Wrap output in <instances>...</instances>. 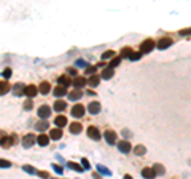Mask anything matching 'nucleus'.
<instances>
[{
	"label": "nucleus",
	"instance_id": "obj_26",
	"mask_svg": "<svg viewBox=\"0 0 191 179\" xmlns=\"http://www.w3.org/2000/svg\"><path fill=\"white\" fill-rule=\"evenodd\" d=\"M48 126H49V125H48V122H43V120H41V122H38V123L35 125V128H37L38 131H45Z\"/></svg>",
	"mask_w": 191,
	"mask_h": 179
},
{
	"label": "nucleus",
	"instance_id": "obj_20",
	"mask_svg": "<svg viewBox=\"0 0 191 179\" xmlns=\"http://www.w3.org/2000/svg\"><path fill=\"white\" fill-rule=\"evenodd\" d=\"M142 176L153 179V178H156V173L153 171V169H150V168H145V169H142Z\"/></svg>",
	"mask_w": 191,
	"mask_h": 179
},
{
	"label": "nucleus",
	"instance_id": "obj_34",
	"mask_svg": "<svg viewBox=\"0 0 191 179\" xmlns=\"http://www.w3.org/2000/svg\"><path fill=\"white\" fill-rule=\"evenodd\" d=\"M131 51H132L131 48H123V50H121V58H129Z\"/></svg>",
	"mask_w": 191,
	"mask_h": 179
},
{
	"label": "nucleus",
	"instance_id": "obj_42",
	"mask_svg": "<svg viewBox=\"0 0 191 179\" xmlns=\"http://www.w3.org/2000/svg\"><path fill=\"white\" fill-rule=\"evenodd\" d=\"M94 72H96V67H92V66L86 67V74H94Z\"/></svg>",
	"mask_w": 191,
	"mask_h": 179
},
{
	"label": "nucleus",
	"instance_id": "obj_23",
	"mask_svg": "<svg viewBox=\"0 0 191 179\" xmlns=\"http://www.w3.org/2000/svg\"><path fill=\"white\" fill-rule=\"evenodd\" d=\"M49 88H51V86H49V83H48V82H43V83L40 85L38 91H40L41 94H48V93H49Z\"/></svg>",
	"mask_w": 191,
	"mask_h": 179
},
{
	"label": "nucleus",
	"instance_id": "obj_32",
	"mask_svg": "<svg viewBox=\"0 0 191 179\" xmlns=\"http://www.w3.org/2000/svg\"><path fill=\"white\" fill-rule=\"evenodd\" d=\"M34 107V101H32V98L29 101H26L24 102V111H30V109Z\"/></svg>",
	"mask_w": 191,
	"mask_h": 179
},
{
	"label": "nucleus",
	"instance_id": "obj_17",
	"mask_svg": "<svg viewBox=\"0 0 191 179\" xmlns=\"http://www.w3.org/2000/svg\"><path fill=\"white\" fill-rule=\"evenodd\" d=\"M67 94V90H66V86H58V88H54V96L56 98H62V96H66Z\"/></svg>",
	"mask_w": 191,
	"mask_h": 179
},
{
	"label": "nucleus",
	"instance_id": "obj_9",
	"mask_svg": "<svg viewBox=\"0 0 191 179\" xmlns=\"http://www.w3.org/2000/svg\"><path fill=\"white\" fill-rule=\"evenodd\" d=\"M116 137H118V136H116V133L115 131H108V130H107L105 131V141L107 142H108V144H115V142H116Z\"/></svg>",
	"mask_w": 191,
	"mask_h": 179
},
{
	"label": "nucleus",
	"instance_id": "obj_13",
	"mask_svg": "<svg viewBox=\"0 0 191 179\" xmlns=\"http://www.w3.org/2000/svg\"><path fill=\"white\" fill-rule=\"evenodd\" d=\"M62 137V130L58 126V128H54V130H51V133H49V139H60Z\"/></svg>",
	"mask_w": 191,
	"mask_h": 179
},
{
	"label": "nucleus",
	"instance_id": "obj_2",
	"mask_svg": "<svg viewBox=\"0 0 191 179\" xmlns=\"http://www.w3.org/2000/svg\"><path fill=\"white\" fill-rule=\"evenodd\" d=\"M85 111H86V109L83 107V104H77V105H73V107H72V115L75 118H81L83 115H85Z\"/></svg>",
	"mask_w": 191,
	"mask_h": 179
},
{
	"label": "nucleus",
	"instance_id": "obj_14",
	"mask_svg": "<svg viewBox=\"0 0 191 179\" xmlns=\"http://www.w3.org/2000/svg\"><path fill=\"white\" fill-rule=\"evenodd\" d=\"M83 98V91L80 88H77L75 91H72L70 94H69V99L70 101H77V99H81Z\"/></svg>",
	"mask_w": 191,
	"mask_h": 179
},
{
	"label": "nucleus",
	"instance_id": "obj_10",
	"mask_svg": "<svg viewBox=\"0 0 191 179\" xmlns=\"http://www.w3.org/2000/svg\"><path fill=\"white\" fill-rule=\"evenodd\" d=\"M118 149H119V152H123V154H129L131 152V144H129L128 141H121L118 144Z\"/></svg>",
	"mask_w": 191,
	"mask_h": 179
},
{
	"label": "nucleus",
	"instance_id": "obj_5",
	"mask_svg": "<svg viewBox=\"0 0 191 179\" xmlns=\"http://www.w3.org/2000/svg\"><path fill=\"white\" fill-rule=\"evenodd\" d=\"M34 144H35V136H34V134L24 136V139H22V146H24L26 149H30Z\"/></svg>",
	"mask_w": 191,
	"mask_h": 179
},
{
	"label": "nucleus",
	"instance_id": "obj_8",
	"mask_svg": "<svg viewBox=\"0 0 191 179\" xmlns=\"http://www.w3.org/2000/svg\"><path fill=\"white\" fill-rule=\"evenodd\" d=\"M70 83L75 86V88H83V86H85L88 82H86L85 77H77V79H73V80L70 82Z\"/></svg>",
	"mask_w": 191,
	"mask_h": 179
},
{
	"label": "nucleus",
	"instance_id": "obj_31",
	"mask_svg": "<svg viewBox=\"0 0 191 179\" xmlns=\"http://www.w3.org/2000/svg\"><path fill=\"white\" fill-rule=\"evenodd\" d=\"M97 169H99V171H100L102 174H105V176H110V174H111L110 169H107L105 166H102V165H97Z\"/></svg>",
	"mask_w": 191,
	"mask_h": 179
},
{
	"label": "nucleus",
	"instance_id": "obj_37",
	"mask_svg": "<svg viewBox=\"0 0 191 179\" xmlns=\"http://www.w3.org/2000/svg\"><path fill=\"white\" fill-rule=\"evenodd\" d=\"M115 56V53L113 51H105L104 54H102V59H111Z\"/></svg>",
	"mask_w": 191,
	"mask_h": 179
},
{
	"label": "nucleus",
	"instance_id": "obj_1",
	"mask_svg": "<svg viewBox=\"0 0 191 179\" xmlns=\"http://www.w3.org/2000/svg\"><path fill=\"white\" fill-rule=\"evenodd\" d=\"M153 48H155V42H153L151 39H148V40H145V42L140 45V53L142 54L143 53H150Z\"/></svg>",
	"mask_w": 191,
	"mask_h": 179
},
{
	"label": "nucleus",
	"instance_id": "obj_28",
	"mask_svg": "<svg viewBox=\"0 0 191 179\" xmlns=\"http://www.w3.org/2000/svg\"><path fill=\"white\" fill-rule=\"evenodd\" d=\"M99 82H100V77H99V75H92L88 83H89L91 86H97V85H99Z\"/></svg>",
	"mask_w": 191,
	"mask_h": 179
},
{
	"label": "nucleus",
	"instance_id": "obj_39",
	"mask_svg": "<svg viewBox=\"0 0 191 179\" xmlns=\"http://www.w3.org/2000/svg\"><path fill=\"white\" fill-rule=\"evenodd\" d=\"M81 165H83V168H85V169H89V168H91V165H89V162H88L86 158L81 160Z\"/></svg>",
	"mask_w": 191,
	"mask_h": 179
},
{
	"label": "nucleus",
	"instance_id": "obj_43",
	"mask_svg": "<svg viewBox=\"0 0 191 179\" xmlns=\"http://www.w3.org/2000/svg\"><path fill=\"white\" fill-rule=\"evenodd\" d=\"M54 169H56V173H58V174H62V168L58 166V165H54Z\"/></svg>",
	"mask_w": 191,
	"mask_h": 179
},
{
	"label": "nucleus",
	"instance_id": "obj_15",
	"mask_svg": "<svg viewBox=\"0 0 191 179\" xmlns=\"http://www.w3.org/2000/svg\"><path fill=\"white\" fill-rule=\"evenodd\" d=\"M54 125H56V126H59V128L66 126V125H67V118L64 117V115H58V117L54 118Z\"/></svg>",
	"mask_w": 191,
	"mask_h": 179
},
{
	"label": "nucleus",
	"instance_id": "obj_25",
	"mask_svg": "<svg viewBox=\"0 0 191 179\" xmlns=\"http://www.w3.org/2000/svg\"><path fill=\"white\" fill-rule=\"evenodd\" d=\"M67 166L70 168V169H73V171H77V173H81L83 171V166H80V165H77V163H73V162L67 163Z\"/></svg>",
	"mask_w": 191,
	"mask_h": 179
},
{
	"label": "nucleus",
	"instance_id": "obj_33",
	"mask_svg": "<svg viewBox=\"0 0 191 179\" xmlns=\"http://www.w3.org/2000/svg\"><path fill=\"white\" fill-rule=\"evenodd\" d=\"M140 56H142V53H134V51H131L129 59H131V61H137V59H140Z\"/></svg>",
	"mask_w": 191,
	"mask_h": 179
},
{
	"label": "nucleus",
	"instance_id": "obj_24",
	"mask_svg": "<svg viewBox=\"0 0 191 179\" xmlns=\"http://www.w3.org/2000/svg\"><path fill=\"white\" fill-rule=\"evenodd\" d=\"M80 131H81V125H80V123H72V125H70V133L78 134Z\"/></svg>",
	"mask_w": 191,
	"mask_h": 179
},
{
	"label": "nucleus",
	"instance_id": "obj_27",
	"mask_svg": "<svg viewBox=\"0 0 191 179\" xmlns=\"http://www.w3.org/2000/svg\"><path fill=\"white\" fill-rule=\"evenodd\" d=\"M153 171H155L156 174H164V173H166V169H164V166H162V165L156 163L155 166H153Z\"/></svg>",
	"mask_w": 191,
	"mask_h": 179
},
{
	"label": "nucleus",
	"instance_id": "obj_40",
	"mask_svg": "<svg viewBox=\"0 0 191 179\" xmlns=\"http://www.w3.org/2000/svg\"><path fill=\"white\" fill-rule=\"evenodd\" d=\"M24 171H26V173H29V174H37L35 168H30V166H24Z\"/></svg>",
	"mask_w": 191,
	"mask_h": 179
},
{
	"label": "nucleus",
	"instance_id": "obj_29",
	"mask_svg": "<svg viewBox=\"0 0 191 179\" xmlns=\"http://www.w3.org/2000/svg\"><path fill=\"white\" fill-rule=\"evenodd\" d=\"M134 152H136L137 155H143L147 152V149L143 147V146H136V147H134Z\"/></svg>",
	"mask_w": 191,
	"mask_h": 179
},
{
	"label": "nucleus",
	"instance_id": "obj_12",
	"mask_svg": "<svg viewBox=\"0 0 191 179\" xmlns=\"http://www.w3.org/2000/svg\"><path fill=\"white\" fill-rule=\"evenodd\" d=\"M37 93H38V90H37V86H34V85H29L24 88V94H27L29 98H34Z\"/></svg>",
	"mask_w": 191,
	"mask_h": 179
},
{
	"label": "nucleus",
	"instance_id": "obj_36",
	"mask_svg": "<svg viewBox=\"0 0 191 179\" xmlns=\"http://www.w3.org/2000/svg\"><path fill=\"white\" fill-rule=\"evenodd\" d=\"M10 162L8 160H3V158H0V168H10Z\"/></svg>",
	"mask_w": 191,
	"mask_h": 179
},
{
	"label": "nucleus",
	"instance_id": "obj_30",
	"mask_svg": "<svg viewBox=\"0 0 191 179\" xmlns=\"http://www.w3.org/2000/svg\"><path fill=\"white\" fill-rule=\"evenodd\" d=\"M121 59H123V58H113V59H111V61H110V64H108V67H116V66H119V62H121Z\"/></svg>",
	"mask_w": 191,
	"mask_h": 179
},
{
	"label": "nucleus",
	"instance_id": "obj_19",
	"mask_svg": "<svg viewBox=\"0 0 191 179\" xmlns=\"http://www.w3.org/2000/svg\"><path fill=\"white\" fill-rule=\"evenodd\" d=\"M13 88H15V90H13V93H15L16 96H21V94H24V88H26V86L22 85V83H16L15 86H13Z\"/></svg>",
	"mask_w": 191,
	"mask_h": 179
},
{
	"label": "nucleus",
	"instance_id": "obj_16",
	"mask_svg": "<svg viewBox=\"0 0 191 179\" xmlns=\"http://www.w3.org/2000/svg\"><path fill=\"white\" fill-rule=\"evenodd\" d=\"M102 79L104 80H110L111 77H113V67H107V69H104V72H102Z\"/></svg>",
	"mask_w": 191,
	"mask_h": 179
},
{
	"label": "nucleus",
	"instance_id": "obj_4",
	"mask_svg": "<svg viewBox=\"0 0 191 179\" xmlns=\"http://www.w3.org/2000/svg\"><path fill=\"white\" fill-rule=\"evenodd\" d=\"M88 136H89L91 139H94V141H99L100 139V131L97 130L96 126H89L88 128Z\"/></svg>",
	"mask_w": 191,
	"mask_h": 179
},
{
	"label": "nucleus",
	"instance_id": "obj_41",
	"mask_svg": "<svg viewBox=\"0 0 191 179\" xmlns=\"http://www.w3.org/2000/svg\"><path fill=\"white\" fill-rule=\"evenodd\" d=\"M3 77H5V79H10L11 77V69H5V71H3V74H2Z\"/></svg>",
	"mask_w": 191,
	"mask_h": 179
},
{
	"label": "nucleus",
	"instance_id": "obj_7",
	"mask_svg": "<svg viewBox=\"0 0 191 179\" xmlns=\"http://www.w3.org/2000/svg\"><path fill=\"white\" fill-rule=\"evenodd\" d=\"M88 111H89V114H92V115H97V114L100 112V104L97 102V101H92L89 104V107H88Z\"/></svg>",
	"mask_w": 191,
	"mask_h": 179
},
{
	"label": "nucleus",
	"instance_id": "obj_38",
	"mask_svg": "<svg viewBox=\"0 0 191 179\" xmlns=\"http://www.w3.org/2000/svg\"><path fill=\"white\" fill-rule=\"evenodd\" d=\"M75 64H77V67H88V62L85 61V59H78Z\"/></svg>",
	"mask_w": 191,
	"mask_h": 179
},
{
	"label": "nucleus",
	"instance_id": "obj_3",
	"mask_svg": "<svg viewBox=\"0 0 191 179\" xmlns=\"http://www.w3.org/2000/svg\"><path fill=\"white\" fill-rule=\"evenodd\" d=\"M172 47V39L170 37H162L159 39V42H158V48L159 50H166V48H169Z\"/></svg>",
	"mask_w": 191,
	"mask_h": 179
},
{
	"label": "nucleus",
	"instance_id": "obj_22",
	"mask_svg": "<svg viewBox=\"0 0 191 179\" xmlns=\"http://www.w3.org/2000/svg\"><path fill=\"white\" fill-rule=\"evenodd\" d=\"M58 83L62 85V86H69V85H70V79H69L67 75H60L58 79Z\"/></svg>",
	"mask_w": 191,
	"mask_h": 179
},
{
	"label": "nucleus",
	"instance_id": "obj_18",
	"mask_svg": "<svg viewBox=\"0 0 191 179\" xmlns=\"http://www.w3.org/2000/svg\"><path fill=\"white\" fill-rule=\"evenodd\" d=\"M66 107H67L66 101H56V102H54V111L56 112H62Z\"/></svg>",
	"mask_w": 191,
	"mask_h": 179
},
{
	"label": "nucleus",
	"instance_id": "obj_21",
	"mask_svg": "<svg viewBox=\"0 0 191 179\" xmlns=\"http://www.w3.org/2000/svg\"><path fill=\"white\" fill-rule=\"evenodd\" d=\"M10 88H11V86L8 85L7 82H0V96H2V94H7L8 91H10Z\"/></svg>",
	"mask_w": 191,
	"mask_h": 179
},
{
	"label": "nucleus",
	"instance_id": "obj_35",
	"mask_svg": "<svg viewBox=\"0 0 191 179\" xmlns=\"http://www.w3.org/2000/svg\"><path fill=\"white\" fill-rule=\"evenodd\" d=\"M0 144H2L3 147H8V146H11V141H10V137H3V139L0 141Z\"/></svg>",
	"mask_w": 191,
	"mask_h": 179
},
{
	"label": "nucleus",
	"instance_id": "obj_11",
	"mask_svg": "<svg viewBox=\"0 0 191 179\" xmlns=\"http://www.w3.org/2000/svg\"><path fill=\"white\" fill-rule=\"evenodd\" d=\"M35 142H37L38 146H41V147H45V146H48V142H49V136L40 134L38 137H35Z\"/></svg>",
	"mask_w": 191,
	"mask_h": 179
},
{
	"label": "nucleus",
	"instance_id": "obj_6",
	"mask_svg": "<svg viewBox=\"0 0 191 179\" xmlns=\"http://www.w3.org/2000/svg\"><path fill=\"white\" fill-rule=\"evenodd\" d=\"M51 115V109L48 107V105H40L38 109V117L40 118H48Z\"/></svg>",
	"mask_w": 191,
	"mask_h": 179
}]
</instances>
